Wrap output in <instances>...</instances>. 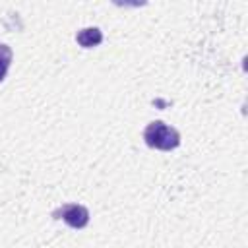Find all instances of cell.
I'll return each instance as SVG.
<instances>
[{"label":"cell","instance_id":"4","mask_svg":"<svg viewBox=\"0 0 248 248\" xmlns=\"http://www.w3.org/2000/svg\"><path fill=\"white\" fill-rule=\"evenodd\" d=\"M12 62V50L8 45H0V81L6 78V72Z\"/></svg>","mask_w":248,"mask_h":248},{"label":"cell","instance_id":"3","mask_svg":"<svg viewBox=\"0 0 248 248\" xmlns=\"http://www.w3.org/2000/svg\"><path fill=\"white\" fill-rule=\"evenodd\" d=\"M76 41H78L81 46L91 48V46L101 45V41H103V33H101V29H97V27H85V29H79V31H78Z\"/></svg>","mask_w":248,"mask_h":248},{"label":"cell","instance_id":"1","mask_svg":"<svg viewBox=\"0 0 248 248\" xmlns=\"http://www.w3.org/2000/svg\"><path fill=\"white\" fill-rule=\"evenodd\" d=\"M143 140L149 147H155V149H161V151H170L174 147H178L180 143V134L167 126L165 122L161 120H155V122H149L145 132H143Z\"/></svg>","mask_w":248,"mask_h":248},{"label":"cell","instance_id":"2","mask_svg":"<svg viewBox=\"0 0 248 248\" xmlns=\"http://www.w3.org/2000/svg\"><path fill=\"white\" fill-rule=\"evenodd\" d=\"M52 215H54L56 219H64V223L70 225L72 229H83V227L89 223V211H87V207H83V205H79V203L62 205V207H58Z\"/></svg>","mask_w":248,"mask_h":248}]
</instances>
